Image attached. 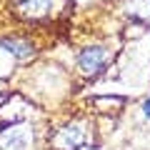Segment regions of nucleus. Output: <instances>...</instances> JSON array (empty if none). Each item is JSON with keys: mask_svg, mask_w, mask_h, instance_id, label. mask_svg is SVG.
I'll return each instance as SVG.
<instances>
[{"mask_svg": "<svg viewBox=\"0 0 150 150\" xmlns=\"http://www.w3.org/2000/svg\"><path fill=\"white\" fill-rule=\"evenodd\" d=\"M88 143V130L83 123H73V125H65L55 133L53 145L55 150H78Z\"/></svg>", "mask_w": 150, "mask_h": 150, "instance_id": "obj_2", "label": "nucleus"}, {"mask_svg": "<svg viewBox=\"0 0 150 150\" xmlns=\"http://www.w3.org/2000/svg\"><path fill=\"white\" fill-rule=\"evenodd\" d=\"M53 8V0H13V10L18 18H25V20H38V18H45Z\"/></svg>", "mask_w": 150, "mask_h": 150, "instance_id": "obj_4", "label": "nucleus"}, {"mask_svg": "<svg viewBox=\"0 0 150 150\" xmlns=\"http://www.w3.org/2000/svg\"><path fill=\"white\" fill-rule=\"evenodd\" d=\"M0 48L10 50L18 60H28L33 55V45L28 40H20V38H0Z\"/></svg>", "mask_w": 150, "mask_h": 150, "instance_id": "obj_5", "label": "nucleus"}, {"mask_svg": "<svg viewBox=\"0 0 150 150\" xmlns=\"http://www.w3.org/2000/svg\"><path fill=\"white\" fill-rule=\"evenodd\" d=\"M108 63V50L95 45V48H85L78 55V65H80L83 75H98L103 70V65Z\"/></svg>", "mask_w": 150, "mask_h": 150, "instance_id": "obj_3", "label": "nucleus"}, {"mask_svg": "<svg viewBox=\"0 0 150 150\" xmlns=\"http://www.w3.org/2000/svg\"><path fill=\"white\" fill-rule=\"evenodd\" d=\"M133 15L140 18L143 23H148L150 25V0H143V3H138V5L133 8Z\"/></svg>", "mask_w": 150, "mask_h": 150, "instance_id": "obj_6", "label": "nucleus"}, {"mask_svg": "<svg viewBox=\"0 0 150 150\" xmlns=\"http://www.w3.org/2000/svg\"><path fill=\"white\" fill-rule=\"evenodd\" d=\"M143 112H145V118H150V100H145V105H143Z\"/></svg>", "mask_w": 150, "mask_h": 150, "instance_id": "obj_7", "label": "nucleus"}, {"mask_svg": "<svg viewBox=\"0 0 150 150\" xmlns=\"http://www.w3.org/2000/svg\"><path fill=\"white\" fill-rule=\"evenodd\" d=\"M88 150H95V148H88Z\"/></svg>", "mask_w": 150, "mask_h": 150, "instance_id": "obj_8", "label": "nucleus"}, {"mask_svg": "<svg viewBox=\"0 0 150 150\" xmlns=\"http://www.w3.org/2000/svg\"><path fill=\"white\" fill-rule=\"evenodd\" d=\"M33 143H35V133L28 123L15 120L0 125V150H30Z\"/></svg>", "mask_w": 150, "mask_h": 150, "instance_id": "obj_1", "label": "nucleus"}]
</instances>
